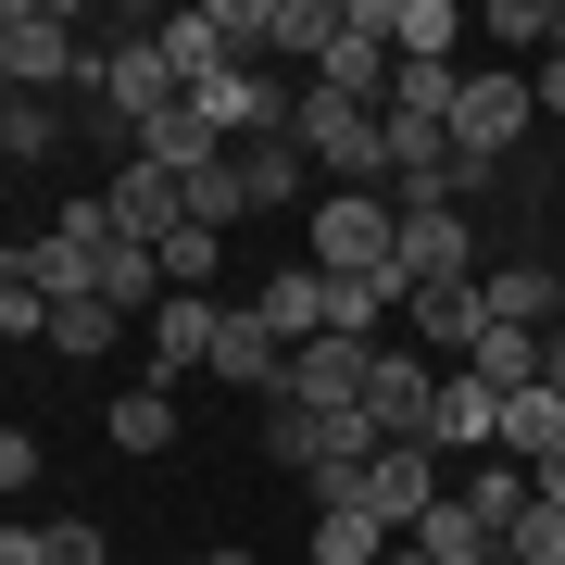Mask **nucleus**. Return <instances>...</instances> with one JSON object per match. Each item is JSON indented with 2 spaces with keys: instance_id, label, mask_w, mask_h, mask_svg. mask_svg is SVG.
<instances>
[{
  "instance_id": "obj_26",
  "label": "nucleus",
  "mask_w": 565,
  "mask_h": 565,
  "mask_svg": "<svg viewBox=\"0 0 565 565\" xmlns=\"http://www.w3.org/2000/svg\"><path fill=\"white\" fill-rule=\"evenodd\" d=\"M327 39H340V0H264V51H315L327 63Z\"/></svg>"
},
{
  "instance_id": "obj_2",
  "label": "nucleus",
  "mask_w": 565,
  "mask_h": 565,
  "mask_svg": "<svg viewBox=\"0 0 565 565\" xmlns=\"http://www.w3.org/2000/svg\"><path fill=\"white\" fill-rule=\"evenodd\" d=\"M315 264H327V277H403V202L327 189V202H315Z\"/></svg>"
},
{
  "instance_id": "obj_14",
  "label": "nucleus",
  "mask_w": 565,
  "mask_h": 565,
  "mask_svg": "<svg viewBox=\"0 0 565 565\" xmlns=\"http://www.w3.org/2000/svg\"><path fill=\"white\" fill-rule=\"evenodd\" d=\"M252 315L277 327L289 352H302V340H340V327H327V264H277V277L252 289Z\"/></svg>"
},
{
  "instance_id": "obj_13",
  "label": "nucleus",
  "mask_w": 565,
  "mask_h": 565,
  "mask_svg": "<svg viewBox=\"0 0 565 565\" xmlns=\"http://www.w3.org/2000/svg\"><path fill=\"white\" fill-rule=\"evenodd\" d=\"M478 315H490V327H541V340H553V327H565V277H553V264H490V277H478Z\"/></svg>"
},
{
  "instance_id": "obj_8",
  "label": "nucleus",
  "mask_w": 565,
  "mask_h": 565,
  "mask_svg": "<svg viewBox=\"0 0 565 565\" xmlns=\"http://www.w3.org/2000/svg\"><path fill=\"white\" fill-rule=\"evenodd\" d=\"M102 202H114V226H126V239H151V252H163V239H177V226H189V177H163L151 151H126Z\"/></svg>"
},
{
  "instance_id": "obj_38",
  "label": "nucleus",
  "mask_w": 565,
  "mask_h": 565,
  "mask_svg": "<svg viewBox=\"0 0 565 565\" xmlns=\"http://www.w3.org/2000/svg\"><path fill=\"white\" fill-rule=\"evenodd\" d=\"M541 377H553V390H565V327H553V340H541Z\"/></svg>"
},
{
  "instance_id": "obj_3",
  "label": "nucleus",
  "mask_w": 565,
  "mask_h": 565,
  "mask_svg": "<svg viewBox=\"0 0 565 565\" xmlns=\"http://www.w3.org/2000/svg\"><path fill=\"white\" fill-rule=\"evenodd\" d=\"M88 63H102V51L76 39V13H63V0H13V13H0V76H13L25 102H51V88L88 76Z\"/></svg>"
},
{
  "instance_id": "obj_19",
  "label": "nucleus",
  "mask_w": 565,
  "mask_h": 565,
  "mask_svg": "<svg viewBox=\"0 0 565 565\" xmlns=\"http://www.w3.org/2000/svg\"><path fill=\"white\" fill-rule=\"evenodd\" d=\"M139 151L163 163V177H202V163H226V126H214L202 102H177L163 126H139Z\"/></svg>"
},
{
  "instance_id": "obj_35",
  "label": "nucleus",
  "mask_w": 565,
  "mask_h": 565,
  "mask_svg": "<svg viewBox=\"0 0 565 565\" xmlns=\"http://www.w3.org/2000/svg\"><path fill=\"white\" fill-rule=\"evenodd\" d=\"M0 340H51V302L25 277H0Z\"/></svg>"
},
{
  "instance_id": "obj_12",
  "label": "nucleus",
  "mask_w": 565,
  "mask_h": 565,
  "mask_svg": "<svg viewBox=\"0 0 565 565\" xmlns=\"http://www.w3.org/2000/svg\"><path fill=\"white\" fill-rule=\"evenodd\" d=\"M427 503H440V490H427V440H390L377 465H364V515H377V527H403V541H415Z\"/></svg>"
},
{
  "instance_id": "obj_9",
  "label": "nucleus",
  "mask_w": 565,
  "mask_h": 565,
  "mask_svg": "<svg viewBox=\"0 0 565 565\" xmlns=\"http://www.w3.org/2000/svg\"><path fill=\"white\" fill-rule=\"evenodd\" d=\"M214 340H226V302L177 289V302L151 315V390H177V377H214Z\"/></svg>"
},
{
  "instance_id": "obj_29",
  "label": "nucleus",
  "mask_w": 565,
  "mask_h": 565,
  "mask_svg": "<svg viewBox=\"0 0 565 565\" xmlns=\"http://www.w3.org/2000/svg\"><path fill=\"white\" fill-rule=\"evenodd\" d=\"M0 151H13V163H51V151H63V114L13 88V102H0Z\"/></svg>"
},
{
  "instance_id": "obj_17",
  "label": "nucleus",
  "mask_w": 565,
  "mask_h": 565,
  "mask_svg": "<svg viewBox=\"0 0 565 565\" xmlns=\"http://www.w3.org/2000/svg\"><path fill=\"white\" fill-rule=\"evenodd\" d=\"M403 315H415V352H427V364H465V352L490 340L478 289H427V302H403Z\"/></svg>"
},
{
  "instance_id": "obj_20",
  "label": "nucleus",
  "mask_w": 565,
  "mask_h": 565,
  "mask_svg": "<svg viewBox=\"0 0 565 565\" xmlns=\"http://www.w3.org/2000/svg\"><path fill=\"white\" fill-rule=\"evenodd\" d=\"M189 102H202V114L226 126V139H239V126H252V139H277V102H264V76H252V63H226V76H202Z\"/></svg>"
},
{
  "instance_id": "obj_36",
  "label": "nucleus",
  "mask_w": 565,
  "mask_h": 565,
  "mask_svg": "<svg viewBox=\"0 0 565 565\" xmlns=\"http://www.w3.org/2000/svg\"><path fill=\"white\" fill-rule=\"evenodd\" d=\"M527 490H541V503H565V440H553L541 465H527Z\"/></svg>"
},
{
  "instance_id": "obj_11",
  "label": "nucleus",
  "mask_w": 565,
  "mask_h": 565,
  "mask_svg": "<svg viewBox=\"0 0 565 565\" xmlns=\"http://www.w3.org/2000/svg\"><path fill=\"white\" fill-rule=\"evenodd\" d=\"M427 452H503V390H490L478 364H440V427H427Z\"/></svg>"
},
{
  "instance_id": "obj_40",
  "label": "nucleus",
  "mask_w": 565,
  "mask_h": 565,
  "mask_svg": "<svg viewBox=\"0 0 565 565\" xmlns=\"http://www.w3.org/2000/svg\"><path fill=\"white\" fill-rule=\"evenodd\" d=\"M390 565H427V553H415V541H403V553H390Z\"/></svg>"
},
{
  "instance_id": "obj_30",
  "label": "nucleus",
  "mask_w": 565,
  "mask_h": 565,
  "mask_svg": "<svg viewBox=\"0 0 565 565\" xmlns=\"http://www.w3.org/2000/svg\"><path fill=\"white\" fill-rule=\"evenodd\" d=\"M264 452L315 478V465H327V415H302V403H264Z\"/></svg>"
},
{
  "instance_id": "obj_18",
  "label": "nucleus",
  "mask_w": 565,
  "mask_h": 565,
  "mask_svg": "<svg viewBox=\"0 0 565 565\" xmlns=\"http://www.w3.org/2000/svg\"><path fill=\"white\" fill-rule=\"evenodd\" d=\"M151 39H163V63H177L189 88H202V76H226V63H239V51H226V13H214V0H189V13H163Z\"/></svg>"
},
{
  "instance_id": "obj_27",
  "label": "nucleus",
  "mask_w": 565,
  "mask_h": 565,
  "mask_svg": "<svg viewBox=\"0 0 565 565\" xmlns=\"http://www.w3.org/2000/svg\"><path fill=\"white\" fill-rule=\"evenodd\" d=\"M478 25H490V39H515V51H541V63L565 51V0H490Z\"/></svg>"
},
{
  "instance_id": "obj_4",
  "label": "nucleus",
  "mask_w": 565,
  "mask_h": 565,
  "mask_svg": "<svg viewBox=\"0 0 565 565\" xmlns=\"http://www.w3.org/2000/svg\"><path fill=\"white\" fill-rule=\"evenodd\" d=\"M490 264H478V239H465V214L452 202H415L403 214V302H427V289H478Z\"/></svg>"
},
{
  "instance_id": "obj_24",
  "label": "nucleus",
  "mask_w": 565,
  "mask_h": 565,
  "mask_svg": "<svg viewBox=\"0 0 565 565\" xmlns=\"http://www.w3.org/2000/svg\"><path fill=\"white\" fill-rule=\"evenodd\" d=\"M553 440H565V390L541 377V390H515V403H503V452H515V465H541Z\"/></svg>"
},
{
  "instance_id": "obj_32",
  "label": "nucleus",
  "mask_w": 565,
  "mask_h": 565,
  "mask_svg": "<svg viewBox=\"0 0 565 565\" xmlns=\"http://www.w3.org/2000/svg\"><path fill=\"white\" fill-rule=\"evenodd\" d=\"M214 264H226L214 226H177V239H163V289H202V302H214Z\"/></svg>"
},
{
  "instance_id": "obj_33",
  "label": "nucleus",
  "mask_w": 565,
  "mask_h": 565,
  "mask_svg": "<svg viewBox=\"0 0 565 565\" xmlns=\"http://www.w3.org/2000/svg\"><path fill=\"white\" fill-rule=\"evenodd\" d=\"M114 340H126L114 302H51V352H114Z\"/></svg>"
},
{
  "instance_id": "obj_39",
  "label": "nucleus",
  "mask_w": 565,
  "mask_h": 565,
  "mask_svg": "<svg viewBox=\"0 0 565 565\" xmlns=\"http://www.w3.org/2000/svg\"><path fill=\"white\" fill-rule=\"evenodd\" d=\"M202 565H252V553H239V541H226V553H202Z\"/></svg>"
},
{
  "instance_id": "obj_34",
  "label": "nucleus",
  "mask_w": 565,
  "mask_h": 565,
  "mask_svg": "<svg viewBox=\"0 0 565 565\" xmlns=\"http://www.w3.org/2000/svg\"><path fill=\"white\" fill-rule=\"evenodd\" d=\"M503 553H515V565H565V503H527V515L503 527Z\"/></svg>"
},
{
  "instance_id": "obj_1",
  "label": "nucleus",
  "mask_w": 565,
  "mask_h": 565,
  "mask_svg": "<svg viewBox=\"0 0 565 565\" xmlns=\"http://www.w3.org/2000/svg\"><path fill=\"white\" fill-rule=\"evenodd\" d=\"M289 139H302V163H327V189H377V177H390V114L340 102V88H302Z\"/></svg>"
},
{
  "instance_id": "obj_22",
  "label": "nucleus",
  "mask_w": 565,
  "mask_h": 565,
  "mask_svg": "<svg viewBox=\"0 0 565 565\" xmlns=\"http://www.w3.org/2000/svg\"><path fill=\"white\" fill-rule=\"evenodd\" d=\"M302 177H315V163H302V139H252V151H239V189H252V214L302 202Z\"/></svg>"
},
{
  "instance_id": "obj_23",
  "label": "nucleus",
  "mask_w": 565,
  "mask_h": 565,
  "mask_svg": "<svg viewBox=\"0 0 565 565\" xmlns=\"http://www.w3.org/2000/svg\"><path fill=\"white\" fill-rule=\"evenodd\" d=\"M452 39H465L452 0H390V51L403 63H452Z\"/></svg>"
},
{
  "instance_id": "obj_10",
  "label": "nucleus",
  "mask_w": 565,
  "mask_h": 565,
  "mask_svg": "<svg viewBox=\"0 0 565 565\" xmlns=\"http://www.w3.org/2000/svg\"><path fill=\"white\" fill-rule=\"evenodd\" d=\"M527 102H541V76H465V114H452V151H465V163H503V139L527 126Z\"/></svg>"
},
{
  "instance_id": "obj_16",
  "label": "nucleus",
  "mask_w": 565,
  "mask_h": 565,
  "mask_svg": "<svg viewBox=\"0 0 565 565\" xmlns=\"http://www.w3.org/2000/svg\"><path fill=\"white\" fill-rule=\"evenodd\" d=\"M415 553H427V565H515V553H503V527H490L478 503H465V490H440V503H427Z\"/></svg>"
},
{
  "instance_id": "obj_7",
  "label": "nucleus",
  "mask_w": 565,
  "mask_h": 565,
  "mask_svg": "<svg viewBox=\"0 0 565 565\" xmlns=\"http://www.w3.org/2000/svg\"><path fill=\"white\" fill-rule=\"evenodd\" d=\"M364 377H377V340H302V352H289V377H277V403H302V415H352Z\"/></svg>"
},
{
  "instance_id": "obj_31",
  "label": "nucleus",
  "mask_w": 565,
  "mask_h": 565,
  "mask_svg": "<svg viewBox=\"0 0 565 565\" xmlns=\"http://www.w3.org/2000/svg\"><path fill=\"white\" fill-rule=\"evenodd\" d=\"M239 214H252L239 163H202V177H189V226H214V239H226V226H239Z\"/></svg>"
},
{
  "instance_id": "obj_15",
  "label": "nucleus",
  "mask_w": 565,
  "mask_h": 565,
  "mask_svg": "<svg viewBox=\"0 0 565 565\" xmlns=\"http://www.w3.org/2000/svg\"><path fill=\"white\" fill-rule=\"evenodd\" d=\"M214 377H226V390H252V403H277V377H289V340H277V327H264V315L239 302V315H226V340H214Z\"/></svg>"
},
{
  "instance_id": "obj_28",
  "label": "nucleus",
  "mask_w": 565,
  "mask_h": 565,
  "mask_svg": "<svg viewBox=\"0 0 565 565\" xmlns=\"http://www.w3.org/2000/svg\"><path fill=\"white\" fill-rule=\"evenodd\" d=\"M114 440H126V452H163V440H177V390H151V377H139V390L114 403Z\"/></svg>"
},
{
  "instance_id": "obj_25",
  "label": "nucleus",
  "mask_w": 565,
  "mask_h": 565,
  "mask_svg": "<svg viewBox=\"0 0 565 565\" xmlns=\"http://www.w3.org/2000/svg\"><path fill=\"white\" fill-rule=\"evenodd\" d=\"M465 364H478V377H490V390L515 403V390H541V327H490V340L465 352Z\"/></svg>"
},
{
  "instance_id": "obj_37",
  "label": "nucleus",
  "mask_w": 565,
  "mask_h": 565,
  "mask_svg": "<svg viewBox=\"0 0 565 565\" xmlns=\"http://www.w3.org/2000/svg\"><path fill=\"white\" fill-rule=\"evenodd\" d=\"M541 114H565V51H553V63H541Z\"/></svg>"
},
{
  "instance_id": "obj_5",
  "label": "nucleus",
  "mask_w": 565,
  "mask_h": 565,
  "mask_svg": "<svg viewBox=\"0 0 565 565\" xmlns=\"http://www.w3.org/2000/svg\"><path fill=\"white\" fill-rule=\"evenodd\" d=\"M352 415L377 427V440H427V427H440V364L377 340V377H364V403H352Z\"/></svg>"
},
{
  "instance_id": "obj_21",
  "label": "nucleus",
  "mask_w": 565,
  "mask_h": 565,
  "mask_svg": "<svg viewBox=\"0 0 565 565\" xmlns=\"http://www.w3.org/2000/svg\"><path fill=\"white\" fill-rule=\"evenodd\" d=\"M403 553V527H377L364 503H340V515H315V565H390Z\"/></svg>"
},
{
  "instance_id": "obj_6",
  "label": "nucleus",
  "mask_w": 565,
  "mask_h": 565,
  "mask_svg": "<svg viewBox=\"0 0 565 565\" xmlns=\"http://www.w3.org/2000/svg\"><path fill=\"white\" fill-rule=\"evenodd\" d=\"M88 76H102V102L126 114V139H139V126H163V114L189 102V76L163 63V39H114L102 63H88Z\"/></svg>"
}]
</instances>
